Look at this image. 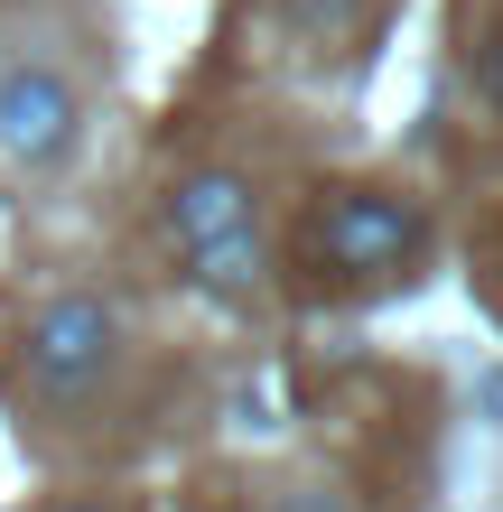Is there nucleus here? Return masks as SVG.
Listing matches in <instances>:
<instances>
[{"label":"nucleus","mask_w":503,"mask_h":512,"mask_svg":"<svg viewBox=\"0 0 503 512\" xmlns=\"http://www.w3.org/2000/svg\"><path fill=\"white\" fill-rule=\"evenodd\" d=\"M112 364H122V326H112V308L94 289H66V298L38 308V326H28V382L47 401H84Z\"/></svg>","instance_id":"nucleus-1"},{"label":"nucleus","mask_w":503,"mask_h":512,"mask_svg":"<svg viewBox=\"0 0 503 512\" xmlns=\"http://www.w3.org/2000/svg\"><path fill=\"white\" fill-rule=\"evenodd\" d=\"M280 512H345L336 494H280Z\"/></svg>","instance_id":"nucleus-6"},{"label":"nucleus","mask_w":503,"mask_h":512,"mask_svg":"<svg viewBox=\"0 0 503 512\" xmlns=\"http://www.w3.org/2000/svg\"><path fill=\"white\" fill-rule=\"evenodd\" d=\"M187 270H196V289H205V298H252V289H261V233L205 243V252H187Z\"/></svg>","instance_id":"nucleus-5"},{"label":"nucleus","mask_w":503,"mask_h":512,"mask_svg":"<svg viewBox=\"0 0 503 512\" xmlns=\"http://www.w3.org/2000/svg\"><path fill=\"white\" fill-rule=\"evenodd\" d=\"M75 84L66 75H47V66H10L0 75V149L28 168H47V159H66L75 149Z\"/></svg>","instance_id":"nucleus-3"},{"label":"nucleus","mask_w":503,"mask_h":512,"mask_svg":"<svg viewBox=\"0 0 503 512\" xmlns=\"http://www.w3.org/2000/svg\"><path fill=\"white\" fill-rule=\"evenodd\" d=\"M56 512H103V503H56Z\"/></svg>","instance_id":"nucleus-7"},{"label":"nucleus","mask_w":503,"mask_h":512,"mask_svg":"<svg viewBox=\"0 0 503 512\" xmlns=\"http://www.w3.org/2000/svg\"><path fill=\"white\" fill-rule=\"evenodd\" d=\"M168 233L187 252H205V243H233V233H252V187L243 177H187V187L168 196Z\"/></svg>","instance_id":"nucleus-4"},{"label":"nucleus","mask_w":503,"mask_h":512,"mask_svg":"<svg viewBox=\"0 0 503 512\" xmlns=\"http://www.w3.org/2000/svg\"><path fill=\"white\" fill-rule=\"evenodd\" d=\"M494 94H503V75H494Z\"/></svg>","instance_id":"nucleus-8"},{"label":"nucleus","mask_w":503,"mask_h":512,"mask_svg":"<svg viewBox=\"0 0 503 512\" xmlns=\"http://www.w3.org/2000/svg\"><path fill=\"white\" fill-rule=\"evenodd\" d=\"M308 252L327 270H401L410 252H420V215H410L401 196H382V187H345V196L317 205Z\"/></svg>","instance_id":"nucleus-2"}]
</instances>
